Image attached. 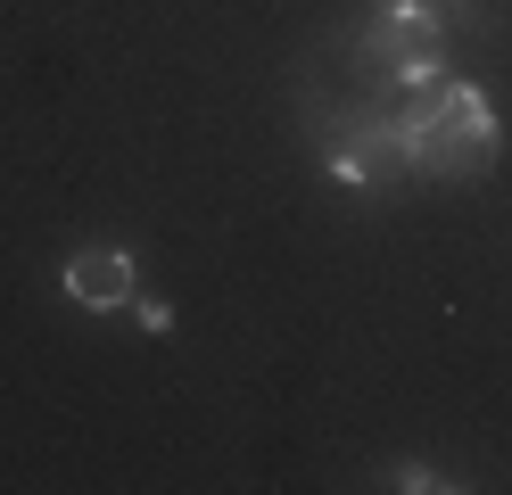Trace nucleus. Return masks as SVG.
Returning a JSON list of instances; mask_svg holds the SVG:
<instances>
[{"instance_id":"3","label":"nucleus","mask_w":512,"mask_h":495,"mask_svg":"<svg viewBox=\"0 0 512 495\" xmlns=\"http://www.w3.org/2000/svg\"><path fill=\"white\" fill-rule=\"evenodd\" d=\"M67 297L91 306V314L124 306V297H133V256H124V248H83V256L67 264Z\"/></svg>"},{"instance_id":"2","label":"nucleus","mask_w":512,"mask_h":495,"mask_svg":"<svg viewBox=\"0 0 512 495\" xmlns=\"http://www.w3.org/2000/svg\"><path fill=\"white\" fill-rule=\"evenodd\" d=\"M438 50H446V25H438L430 0H389L364 25V66H389V83H430Z\"/></svg>"},{"instance_id":"4","label":"nucleus","mask_w":512,"mask_h":495,"mask_svg":"<svg viewBox=\"0 0 512 495\" xmlns=\"http://www.w3.org/2000/svg\"><path fill=\"white\" fill-rule=\"evenodd\" d=\"M323 165H331L339 182H389L397 165H405V132L397 124H372V132H356V141H339Z\"/></svg>"},{"instance_id":"1","label":"nucleus","mask_w":512,"mask_h":495,"mask_svg":"<svg viewBox=\"0 0 512 495\" xmlns=\"http://www.w3.org/2000/svg\"><path fill=\"white\" fill-rule=\"evenodd\" d=\"M405 132V165L413 174H438V182H471L496 165V108L479 83H413V108L397 116Z\"/></svg>"},{"instance_id":"5","label":"nucleus","mask_w":512,"mask_h":495,"mask_svg":"<svg viewBox=\"0 0 512 495\" xmlns=\"http://www.w3.org/2000/svg\"><path fill=\"white\" fill-rule=\"evenodd\" d=\"M389 487H405V495H430V487H455V479H438V471H422V462H405V471H397Z\"/></svg>"}]
</instances>
